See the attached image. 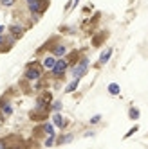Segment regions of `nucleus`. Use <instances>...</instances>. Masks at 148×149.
Returning <instances> with one entry per match:
<instances>
[{"mask_svg": "<svg viewBox=\"0 0 148 149\" xmlns=\"http://www.w3.org/2000/svg\"><path fill=\"white\" fill-rule=\"evenodd\" d=\"M49 0H33V2H29V9H31V13H33L35 20H38L40 15H44L47 11V7H49Z\"/></svg>", "mask_w": 148, "mask_h": 149, "instance_id": "nucleus-1", "label": "nucleus"}, {"mask_svg": "<svg viewBox=\"0 0 148 149\" xmlns=\"http://www.w3.org/2000/svg\"><path fill=\"white\" fill-rule=\"evenodd\" d=\"M25 77L29 81H36V79L42 77V67L38 65L36 61H33V63H29V65H27V68H25Z\"/></svg>", "mask_w": 148, "mask_h": 149, "instance_id": "nucleus-2", "label": "nucleus"}, {"mask_svg": "<svg viewBox=\"0 0 148 149\" xmlns=\"http://www.w3.org/2000/svg\"><path fill=\"white\" fill-rule=\"evenodd\" d=\"M87 68H89V59H87V58L80 59L74 67H70V70H72V74H74V77H78V79L87 74Z\"/></svg>", "mask_w": 148, "mask_h": 149, "instance_id": "nucleus-3", "label": "nucleus"}, {"mask_svg": "<svg viewBox=\"0 0 148 149\" xmlns=\"http://www.w3.org/2000/svg\"><path fill=\"white\" fill-rule=\"evenodd\" d=\"M67 68H69V63H67V59H61V58H58L56 59V63H54V67H52L51 70H52V74H54L56 77H63L65 76V72H67Z\"/></svg>", "mask_w": 148, "mask_h": 149, "instance_id": "nucleus-4", "label": "nucleus"}, {"mask_svg": "<svg viewBox=\"0 0 148 149\" xmlns=\"http://www.w3.org/2000/svg\"><path fill=\"white\" fill-rule=\"evenodd\" d=\"M29 119L35 120V122L45 120V119H47V108H44V106H38V108H35L33 111L29 113Z\"/></svg>", "mask_w": 148, "mask_h": 149, "instance_id": "nucleus-5", "label": "nucleus"}, {"mask_svg": "<svg viewBox=\"0 0 148 149\" xmlns=\"http://www.w3.org/2000/svg\"><path fill=\"white\" fill-rule=\"evenodd\" d=\"M52 122H54V126L60 127V130H63V127L69 126V120L63 119V117L60 115V111H54V115H52Z\"/></svg>", "mask_w": 148, "mask_h": 149, "instance_id": "nucleus-6", "label": "nucleus"}, {"mask_svg": "<svg viewBox=\"0 0 148 149\" xmlns=\"http://www.w3.org/2000/svg\"><path fill=\"white\" fill-rule=\"evenodd\" d=\"M52 102V93L51 92H44L38 97V106H44V108H49V104Z\"/></svg>", "mask_w": 148, "mask_h": 149, "instance_id": "nucleus-7", "label": "nucleus"}, {"mask_svg": "<svg viewBox=\"0 0 148 149\" xmlns=\"http://www.w3.org/2000/svg\"><path fill=\"white\" fill-rule=\"evenodd\" d=\"M107 38H109V33H107V31H103V33H99V34H96V36L92 38V45L94 47H99V45H103V41L107 40Z\"/></svg>", "mask_w": 148, "mask_h": 149, "instance_id": "nucleus-8", "label": "nucleus"}, {"mask_svg": "<svg viewBox=\"0 0 148 149\" xmlns=\"http://www.w3.org/2000/svg\"><path fill=\"white\" fill-rule=\"evenodd\" d=\"M80 59H81V52H80V50H72L70 54L67 56V63H69L70 67H74V65H76V63H78Z\"/></svg>", "mask_w": 148, "mask_h": 149, "instance_id": "nucleus-9", "label": "nucleus"}, {"mask_svg": "<svg viewBox=\"0 0 148 149\" xmlns=\"http://www.w3.org/2000/svg\"><path fill=\"white\" fill-rule=\"evenodd\" d=\"M9 33H11L13 38H22L24 33H25V29L20 27V25H9Z\"/></svg>", "mask_w": 148, "mask_h": 149, "instance_id": "nucleus-10", "label": "nucleus"}, {"mask_svg": "<svg viewBox=\"0 0 148 149\" xmlns=\"http://www.w3.org/2000/svg\"><path fill=\"white\" fill-rule=\"evenodd\" d=\"M65 54H67V47H63V45L52 47V56H54V58H61V56H65Z\"/></svg>", "mask_w": 148, "mask_h": 149, "instance_id": "nucleus-11", "label": "nucleus"}, {"mask_svg": "<svg viewBox=\"0 0 148 149\" xmlns=\"http://www.w3.org/2000/svg\"><path fill=\"white\" fill-rule=\"evenodd\" d=\"M110 56H112V49H105V50L101 52V56H99V63H98V67H99V65H105V63L110 59Z\"/></svg>", "mask_w": 148, "mask_h": 149, "instance_id": "nucleus-12", "label": "nucleus"}, {"mask_svg": "<svg viewBox=\"0 0 148 149\" xmlns=\"http://www.w3.org/2000/svg\"><path fill=\"white\" fill-rule=\"evenodd\" d=\"M13 43H15V38H13V36H9V38H4V43L0 45V50H2V52H7L9 49L13 47Z\"/></svg>", "mask_w": 148, "mask_h": 149, "instance_id": "nucleus-13", "label": "nucleus"}, {"mask_svg": "<svg viewBox=\"0 0 148 149\" xmlns=\"http://www.w3.org/2000/svg\"><path fill=\"white\" fill-rule=\"evenodd\" d=\"M0 108H2V113H4L6 117L13 115V106H11V104H7L6 99H2V104H0Z\"/></svg>", "mask_w": 148, "mask_h": 149, "instance_id": "nucleus-14", "label": "nucleus"}, {"mask_svg": "<svg viewBox=\"0 0 148 149\" xmlns=\"http://www.w3.org/2000/svg\"><path fill=\"white\" fill-rule=\"evenodd\" d=\"M54 63H56V58L54 56H47L44 59V67L45 68H52V67H54Z\"/></svg>", "mask_w": 148, "mask_h": 149, "instance_id": "nucleus-15", "label": "nucleus"}, {"mask_svg": "<svg viewBox=\"0 0 148 149\" xmlns=\"http://www.w3.org/2000/svg\"><path fill=\"white\" fill-rule=\"evenodd\" d=\"M78 83H80V79L76 77V79H74V81H72V83L69 84V86H67V90H65V92H67V93H70V92H74V90H76V88H78Z\"/></svg>", "mask_w": 148, "mask_h": 149, "instance_id": "nucleus-16", "label": "nucleus"}, {"mask_svg": "<svg viewBox=\"0 0 148 149\" xmlns=\"http://www.w3.org/2000/svg\"><path fill=\"white\" fill-rule=\"evenodd\" d=\"M42 130H44L45 135H54V127H52L51 124H44V126H42Z\"/></svg>", "mask_w": 148, "mask_h": 149, "instance_id": "nucleus-17", "label": "nucleus"}, {"mask_svg": "<svg viewBox=\"0 0 148 149\" xmlns=\"http://www.w3.org/2000/svg\"><path fill=\"white\" fill-rule=\"evenodd\" d=\"M70 140H72V135H63V136H60L58 140H56V144H67Z\"/></svg>", "mask_w": 148, "mask_h": 149, "instance_id": "nucleus-18", "label": "nucleus"}, {"mask_svg": "<svg viewBox=\"0 0 148 149\" xmlns=\"http://www.w3.org/2000/svg\"><path fill=\"white\" fill-rule=\"evenodd\" d=\"M109 92H110L112 95H118V93H119V84H116V83L109 84Z\"/></svg>", "mask_w": 148, "mask_h": 149, "instance_id": "nucleus-19", "label": "nucleus"}, {"mask_svg": "<svg viewBox=\"0 0 148 149\" xmlns=\"http://www.w3.org/2000/svg\"><path fill=\"white\" fill-rule=\"evenodd\" d=\"M128 115H130V119H132V120H137V119H139V110H137V108H130Z\"/></svg>", "mask_w": 148, "mask_h": 149, "instance_id": "nucleus-20", "label": "nucleus"}, {"mask_svg": "<svg viewBox=\"0 0 148 149\" xmlns=\"http://www.w3.org/2000/svg\"><path fill=\"white\" fill-rule=\"evenodd\" d=\"M49 108H51L52 111H60V110H61V102H60V101H56V102H51V104H49Z\"/></svg>", "mask_w": 148, "mask_h": 149, "instance_id": "nucleus-21", "label": "nucleus"}, {"mask_svg": "<svg viewBox=\"0 0 148 149\" xmlns=\"http://www.w3.org/2000/svg\"><path fill=\"white\" fill-rule=\"evenodd\" d=\"M15 2H16V0H0V4H2V6H6V7H11Z\"/></svg>", "mask_w": 148, "mask_h": 149, "instance_id": "nucleus-22", "label": "nucleus"}, {"mask_svg": "<svg viewBox=\"0 0 148 149\" xmlns=\"http://www.w3.org/2000/svg\"><path fill=\"white\" fill-rule=\"evenodd\" d=\"M54 136L56 135H49V138H47V140H45V146L49 147V146H52V144H54Z\"/></svg>", "mask_w": 148, "mask_h": 149, "instance_id": "nucleus-23", "label": "nucleus"}, {"mask_svg": "<svg viewBox=\"0 0 148 149\" xmlns=\"http://www.w3.org/2000/svg\"><path fill=\"white\" fill-rule=\"evenodd\" d=\"M99 120H101V115H94L92 119H90V124H98Z\"/></svg>", "mask_w": 148, "mask_h": 149, "instance_id": "nucleus-24", "label": "nucleus"}, {"mask_svg": "<svg viewBox=\"0 0 148 149\" xmlns=\"http://www.w3.org/2000/svg\"><path fill=\"white\" fill-rule=\"evenodd\" d=\"M135 131H137V126H134V127H132V130H130L128 133H126V135H125V138H128V136H132V135H134Z\"/></svg>", "mask_w": 148, "mask_h": 149, "instance_id": "nucleus-25", "label": "nucleus"}, {"mask_svg": "<svg viewBox=\"0 0 148 149\" xmlns=\"http://www.w3.org/2000/svg\"><path fill=\"white\" fill-rule=\"evenodd\" d=\"M4 43V34H0V45Z\"/></svg>", "mask_w": 148, "mask_h": 149, "instance_id": "nucleus-26", "label": "nucleus"}, {"mask_svg": "<svg viewBox=\"0 0 148 149\" xmlns=\"http://www.w3.org/2000/svg\"><path fill=\"white\" fill-rule=\"evenodd\" d=\"M4 33V25H0V34H2Z\"/></svg>", "mask_w": 148, "mask_h": 149, "instance_id": "nucleus-27", "label": "nucleus"}]
</instances>
